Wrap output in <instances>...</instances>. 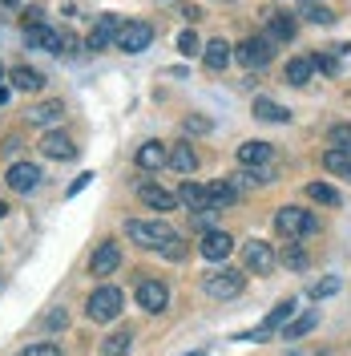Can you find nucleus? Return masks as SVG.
Segmentation results:
<instances>
[{"mask_svg":"<svg viewBox=\"0 0 351 356\" xmlns=\"http://www.w3.org/2000/svg\"><path fill=\"white\" fill-rule=\"evenodd\" d=\"M126 235L137 247H146V251H162V247L174 239V227L166 219H130L126 222Z\"/></svg>","mask_w":351,"mask_h":356,"instance_id":"f257e3e1","label":"nucleus"},{"mask_svg":"<svg viewBox=\"0 0 351 356\" xmlns=\"http://www.w3.org/2000/svg\"><path fill=\"white\" fill-rule=\"evenodd\" d=\"M275 231L283 235V239H307L319 231V219L303 211V207H279L275 211Z\"/></svg>","mask_w":351,"mask_h":356,"instance_id":"f03ea898","label":"nucleus"},{"mask_svg":"<svg viewBox=\"0 0 351 356\" xmlns=\"http://www.w3.org/2000/svg\"><path fill=\"white\" fill-rule=\"evenodd\" d=\"M121 308H126V291L113 288V284H105V288H97L93 296H89L85 316L93 320V324H110V320L121 316Z\"/></svg>","mask_w":351,"mask_h":356,"instance_id":"7ed1b4c3","label":"nucleus"},{"mask_svg":"<svg viewBox=\"0 0 351 356\" xmlns=\"http://www.w3.org/2000/svg\"><path fill=\"white\" fill-rule=\"evenodd\" d=\"M202 288H206L210 300H234V296H242V288H246V275H242L239 267H222V271H210V275L202 280Z\"/></svg>","mask_w":351,"mask_h":356,"instance_id":"20e7f679","label":"nucleus"},{"mask_svg":"<svg viewBox=\"0 0 351 356\" xmlns=\"http://www.w3.org/2000/svg\"><path fill=\"white\" fill-rule=\"evenodd\" d=\"M117 49L121 53H146L150 44H154V24L146 21H121V29H117Z\"/></svg>","mask_w":351,"mask_h":356,"instance_id":"39448f33","label":"nucleus"},{"mask_svg":"<svg viewBox=\"0 0 351 356\" xmlns=\"http://www.w3.org/2000/svg\"><path fill=\"white\" fill-rule=\"evenodd\" d=\"M133 300H137V308L157 316V312L170 308V288L162 284V280H137V291H133Z\"/></svg>","mask_w":351,"mask_h":356,"instance_id":"423d86ee","label":"nucleus"},{"mask_svg":"<svg viewBox=\"0 0 351 356\" xmlns=\"http://www.w3.org/2000/svg\"><path fill=\"white\" fill-rule=\"evenodd\" d=\"M234 57H239L246 69H263V65H271V57H275V41H271V37H246L242 44H234Z\"/></svg>","mask_w":351,"mask_h":356,"instance_id":"0eeeda50","label":"nucleus"},{"mask_svg":"<svg viewBox=\"0 0 351 356\" xmlns=\"http://www.w3.org/2000/svg\"><path fill=\"white\" fill-rule=\"evenodd\" d=\"M117 29H121V17H117V13H101V17L93 21V29H89L85 49H93V53L110 49V44L117 41Z\"/></svg>","mask_w":351,"mask_h":356,"instance_id":"6e6552de","label":"nucleus"},{"mask_svg":"<svg viewBox=\"0 0 351 356\" xmlns=\"http://www.w3.org/2000/svg\"><path fill=\"white\" fill-rule=\"evenodd\" d=\"M41 166H33V162H12L8 166V175H4V182H8V191H17V195H33L37 186H41Z\"/></svg>","mask_w":351,"mask_h":356,"instance_id":"1a4fd4ad","label":"nucleus"},{"mask_svg":"<svg viewBox=\"0 0 351 356\" xmlns=\"http://www.w3.org/2000/svg\"><path fill=\"white\" fill-rule=\"evenodd\" d=\"M117 267H121V247L113 239H101L89 255V275H113Z\"/></svg>","mask_w":351,"mask_h":356,"instance_id":"9d476101","label":"nucleus"},{"mask_svg":"<svg viewBox=\"0 0 351 356\" xmlns=\"http://www.w3.org/2000/svg\"><path fill=\"white\" fill-rule=\"evenodd\" d=\"M242 264H246V271H255V275H266L275 267V251L263 239H250V243L242 247Z\"/></svg>","mask_w":351,"mask_h":356,"instance_id":"9b49d317","label":"nucleus"},{"mask_svg":"<svg viewBox=\"0 0 351 356\" xmlns=\"http://www.w3.org/2000/svg\"><path fill=\"white\" fill-rule=\"evenodd\" d=\"M41 154L53 158V162H73V158H77V142H73L69 134L49 130V134L41 138Z\"/></svg>","mask_w":351,"mask_h":356,"instance_id":"f8f14e48","label":"nucleus"},{"mask_svg":"<svg viewBox=\"0 0 351 356\" xmlns=\"http://www.w3.org/2000/svg\"><path fill=\"white\" fill-rule=\"evenodd\" d=\"M198 251H202V259L222 264V259L234 251V239H230L226 231H206V235H202V243H198Z\"/></svg>","mask_w":351,"mask_h":356,"instance_id":"ddd939ff","label":"nucleus"},{"mask_svg":"<svg viewBox=\"0 0 351 356\" xmlns=\"http://www.w3.org/2000/svg\"><path fill=\"white\" fill-rule=\"evenodd\" d=\"M24 41L28 49H44V53H61V33L49 29V24H24Z\"/></svg>","mask_w":351,"mask_h":356,"instance_id":"4468645a","label":"nucleus"},{"mask_svg":"<svg viewBox=\"0 0 351 356\" xmlns=\"http://www.w3.org/2000/svg\"><path fill=\"white\" fill-rule=\"evenodd\" d=\"M137 199L146 202L150 211H174L178 207V195H170V191L157 186V182H137Z\"/></svg>","mask_w":351,"mask_h":356,"instance_id":"2eb2a0df","label":"nucleus"},{"mask_svg":"<svg viewBox=\"0 0 351 356\" xmlns=\"http://www.w3.org/2000/svg\"><path fill=\"white\" fill-rule=\"evenodd\" d=\"M230 57H234V44H226L222 37L210 44H202V65L210 69V73H222V69L230 65Z\"/></svg>","mask_w":351,"mask_h":356,"instance_id":"dca6fc26","label":"nucleus"},{"mask_svg":"<svg viewBox=\"0 0 351 356\" xmlns=\"http://www.w3.org/2000/svg\"><path fill=\"white\" fill-rule=\"evenodd\" d=\"M170 162V146L166 142H142L137 146V166L142 170H162Z\"/></svg>","mask_w":351,"mask_h":356,"instance_id":"f3484780","label":"nucleus"},{"mask_svg":"<svg viewBox=\"0 0 351 356\" xmlns=\"http://www.w3.org/2000/svg\"><path fill=\"white\" fill-rule=\"evenodd\" d=\"M178 202L182 207H190V211H210V191L194 182V178H186L182 186H178Z\"/></svg>","mask_w":351,"mask_h":356,"instance_id":"a211bd4d","label":"nucleus"},{"mask_svg":"<svg viewBox=\"0 0 351 356\" xmlns=\"http://www.w3.org/2000/svg\"><path fill=\"white\" fill-rule=\"evenodd\" d=\"M8 81H12V89H21V93H41L44 73L33 65H17V69H8Z\"/></svg>","mask_w":351,"mask_h":356,"instance_id":"6ab92c4d","label":"nucleus"},{"mask_svg":"<svg viewBox=\"0 0 351 356\" xmlns=\"http://www.w3.org/2000/svg\"><path fill=\"white\" fill-rule=\"evenodd\" d=\"M295 17H283V13H266V37L275 44H283V41H291L295 37Z\"/></svg>","mask_w":351,"mask_h":356,"instance_id":"aec40b11","label":"nucleus"},{"mask_svg":"<svg viewBox=\"0 0 351 356\" xmlns=\"http://www.w3.org/2000/svg\"><path fill=\"white\" fill-rule=\"evenodd\" d=\"M61 118H65V106L53 97V102H41V106L28 110V126H57Z\"/></svg>","mask_w":351,"mask_h":356,"instance_id":"412c9836","label":"nucleus"},{"mask_svg":"<svg viewBox=\"0 0 351 356\" xmlns=\"http://www.w3.org/2000/svg\"><path fill=\"white\" fill-rule=\"evenodd\" d=\"M206 191H210V211H222V207H234V202H239V186H234L230 178L210 182Z\"/></svg>","mask_w":351,"mask_h":356,"instance_id":"4be33fe9","label":"nucleus"},{"mask_svg":"<svg viewBox=\"0 0 351 356\" xmlns=\"http://www.w3.org/2000/svg\"><path fill=\"white\" fill-rule=\"evenodd\" d=\"M311 73H315V57H291V61H286V69H283L286 86H307Z\"/></svg>","mask_w":351,"mask_h":356,"instance_id":"5701e85b","label":"nucleus"},{"mask_svg":"<svg viewBox=\"0 0 351 356\" xmlns=\"http://www.w3.org/2000/svg\"><path fill=\"white\" fill-rule=\"evenodd\" d=\"M271 154H275V150H271V142H242V146H239V162H242V166H266Z\"/></svg>","mask_w":351,"mask_h":356,"instance_id":"b1692460","label":"nucleus"},{"mask_svg":"<svg viewBox=\"0 0 351 356\" xmlns=\"http://www.w3.org/2000/svg\"><path fill=\"white\" fill-rule=\"evenodd\" d=\"M295 308H299V304H295V300L286 296L283 304H275V308L266 312L263 328H266V332H279V328H286V324H291V316H295Z\"/></svg>","mask_w":351,"mask_h":356,"instance_id":"393cba45","label":"nucleus"},{"mask_svg":"<svg viewBox=\"0 0 351 356\" xmlns=\"http://www.w3.org/2000/svg\"><path fill=\"white\" fill-rule=\"evenodd\" d=\"M170 166H174L178 175H194V170H198V154L190 150V142L170 146Z\"/></svg>","mask_w":351,"mask_h":356,"instance_id":"a878e982","label":"nucleus"},{"mask_svg":"<svg viewBox=\"0 0 351 356\" xmlns=\"http://www.w3.org/2000/svg\"><path fill=\"white\" fill-rule=\"evenodd\" d=\"M279 264H283L286 271H303V267H307V251H303V243H299V239H286V247L279 251Z\"/></svg>","mask_w":351,"mask_h":356,"instance_id":"bb28decb","label":"nucleus"},{"mask_svg":"<svg viewBox=\"0 0 351 356\" xmlns=\"http://www.w3.org/2000/svg\"><path fill=\"white\" fill-rule=\"evenodd\" d=\"M307 199L319 202V207H339V202H343V195H339L331 182H307Z\"/></svg>","mask_w":351,"mask_h":356,"instance_id":"cd10ccee","label":"nucleus"},{"mask_svg":"<svg viewBox=\"0 0 351 356\" xmlns=\"http://www.w3.org/2000/svg\"><path fill=\"white\" fill-rule=\"evenodd\" d=\"M323 170L351 178V150H343V146H331L327 154H323Z\"/></svg>","mask_w":351,"mask_h":356,"instance_id":"c85d7f7f","label":"nucleus"},{"mask_svg":"<svg viewBox=\"0 0 351 356\" xmlns=\"http://www.w3.org/2000/svg\"><path fill=\"white\" fill-rule=\"evenodd\" d=\"M255 118H263V122H291V113L279 106V102H271V97H255Z\"/></svg>","mask_w":351,"mask_h":356,"instance_id":"c756f323","label":"nucleus"},{"mask_svg":"<svg viewBox=\"0 0 351 356\" xmlns=\"http://www.w3.org/2000/svg\"><path fill=\"white\" fill-rule=\"evenodd\" d=\"M133 348V332L126 328V332H113L101 340V356H126Z\"/></svg>","mask_w":351,"mask_h":356,"instance_id":"7c9ffc66","label":"nucleus"},{"mask_svg":"<svg viewBox=\"0 0 351 356\" xmlns=\"http://www.w3.org/2000/svg\"><path fill=\"white\" fill-rule=\"evenodd\" d=\"M315 324H319V312H307V316H299L295 324H286V328H283V340H299V336H307Z\"/></svg>","mask_w":351,"mask_h":356,"instance_id":"2f4dec72","label":"nucleus"},{"mask_svg":"<svg viewBox=\"0 0 351 356\" xmlns=\"http://www.w3.org/2000/svg\"><path fill=\"white\" fill-rule=\"evenodd\" d=\"M178 53H182V57H202V41H198L194 29H186V33L178 37Z\"/></svg>","mask_w":351,"mask_h":356,"instance_id":"473e14b6","label":"nucleus"},{"mask_svg":"<svg viewBox=\"0 0 351 356\" xmlns=\"http://www.w3.org/2000/svg\"><path fill=\"white\" fill-rule=\"evenodd\" d=\"M327 142H331V146H343V150H351V122H339V126H331Z\"/></svg>","mask_w":351,"mask_h":356,"instance_id":"72a5a7b5","label":"nucleus"},{"mask_svg":"<svg viewBox=\"0 0 351 356\" xmlns=\"http://www.w3.org/2000/svg\"><path fill=\"white\" fill-rule=\"evenodd\" d=\"M214 130V122L210 118H198V113H190L186 122H182V134H210Z\"/></svg>","mask_w":351,"mask_h":356,"instance_id":"f704fd0d","label":"nucleus"},{"mask_svg":"<svg viewBox=\"0 0 351 356\" xmlns=\"http://www.w3.org/2000/svg\"><path fill=\"white\" fill-rule=\"evenodd\" d=\"M21 356H61V344H53V340H41V344H28Z\"/></svg>","mask_w":351,"mask_h":356,"instance_id":"c9c22d12","label":"nucleus"},{"mask_svg":"<svg viewBox=\"0 0 351 356\" xmlns=\"http://www.w3.org/2000/svg\"><path fill=\"white\" fill-rule=\"evenodd\" d=\"M162 255H166V259H186V239H182V235H174V239H170V243L162 247Z\"/></svg>","mask_w":351,"mask_h":356,"instance_id":"e433bc0d","label":"nucleus"},{"mask_svg":"<svg viewBox=\"0 0 351 356\" xmlns=\"http://www.w3.org/2000/svg\"><path fill=\"white\" fill-rule=\"evenodd\" d=\"M303 17H307L311 24H335V13H331V8H323V4H315V8H307Z\"/></svg>","mask_w":351,"mask_h":356,"instance_id":"4c0bfd02","label":"nucleus"},{"mask_svg":"<svg viewBox=\"0 0 351 356\" xmlns=\"http://www.w3.org/2000/svg\"><path fill=\"white\" fill-rule=\"evenodd\" d=\"M335 291H339V280L331 275V280H323V284H315V288H311V296H315V300H327V296H335Z\"/></svg>","mask_w":351,"mask_h":356,"instance_id":"58836bf2","label":"nucleus"},{"mask_svg":"<svg viewBox=\"0 0 351 356\" xmlns=\"http://www.w3.org/2000/svg\"><path fill=\"white\" fill-rule=\"evenodd\" d=\"M69 324V316H65V308H53L49 316H44V328H65Z\"/></svg>","mask_w":351,"mask_h":356,"instance_id":"ea45409f","label":"nucleus"},{"mask_svg":"<svg viewBox=\"0 0 351 356\" xmlns=\"http://www.w3.org/2000/svg\"><path fill=\"white\" fill-rule=\"evenodd\" d=\"M89 182H93V175H89V170H85V175H77V178H73V182H69V191H65V195H69V199H73V195H81V191H85Z\"/></svg>","mask_w":351,"mask_h":356,"instance_id":"a19ab883","label":"nucleus"},{"mask_svg":"<svg viewBox=\"0 0 351 356\" xmlns=\"http://www.w3.org/2000/svg\"><path fill=\"white\" fill-rule=\"evenodd\" d=\"M315 69H323V73H339V61H335V57H315Z\"/></svg>","mask_w":351,"mask_h":356,"instance_id":"79ce46f5","label":"nucleus"},{"mask_svg":"<svg viewBox=\"0 0 351 356\" xmlns=\"http://www.w3.org/2000/svg\"><path fill=\"white\" fill-rule=\"evenodd\" d=\"M178 17H186V21L194 24V21H202V8H198V4H182V13H178Z\"/></svg>","mask_w":351,"mask_h":356,"instance_id":"37998d69","label":"nucleus"},{"mask_svg":"<svg viewBox=\"0 0 351 356\" xmlns=\"http://www.w3.org/2000/svg\"><path fill=\"white\" fill-rule=\"evenodd\" d=\"M4 215H8V202L0 199V219H4Z\"/></svg>","mask_w":351,"mask_h":356,"instance_id":"c03bdc74","label":"nucleus"},{"mask_svg":"<svg viewBox=\"0 0 351 356\" xmlns=\"http://www.w3.org/2000/svg\"><path fill=\"white\" fill-rule=\"evenodd\" d=\"M0 4H8V8H12V4H21V0H0Z\"/></svg>","mask_w":351,"mask_h":356,"instance_id":"a18cd8bd","label":"nucleus"},{"mask_svg":"<svg viewBox=\"0 0 351 356\" xmlns=\"http://www.w3.org/2000/svg\"><path fill=\"white\" fill-rule=\"evenodd\" d=\"M4 77H8V73H4V65H0V81H4Z\"/></svg>","mask_w":351,"mask_h":356,"instance_id":"49530a36","label":"nucleus"},{"mask_svg":"<svg viewBox=\"0 0 351 356\" xmlns=\"http://www.w3.org/2000/svg\"><path fill=\"white\" fill-rule=\"evenodd\" d=\"M198 356H202V353H198Z\"/></svg>","mask_w":351,"mask_h":356,"instance_id":"de8ad7c7","label":"nucleus"}]
</instances>
